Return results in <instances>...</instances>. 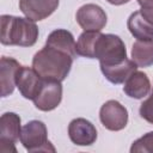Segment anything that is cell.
<instances>
[{
    "label": "cell",
    "instance_id": "obj_10",
    "mask_svg": "<svg viewBox=\"0 0 153 153\" xmlns=\"http://www.w3.org/2000/svg\"><path fill=\"white\" fill-rule=\"evenodd\" d=\"M43 79L38 75V73L27 66H20L16 78V85L20 92V94L26 98L33 100L36 94L38 93L42 86Z\"/></svg>",
    "mask_w": 153,
    "mask_h": 153
},
{
    "label": "cell",
    "instance_id": "obj_18",
    "mask_svg": "<svg viewBox=\"0 0 153 153\" xmlns=\"http://www.w3.org/2000/svg\"><path fill=\"white\" fill-rule=\"evenodd\" d=\"M100 31H84L75 44L76 54L87 59H94V49Z\"/></svg>",
    "mask_w": 153,
    "mask_h": 153
},
{
    "label": "cell",
    "instance_id": "obj_23",
    "mask_svg": "<svg viewBox=\"0 0 153 153\" xmlns=\"http://www.w3.org/2000/svg\"><path fill=\"white\" fill-rule=\"evenodd\" d=\"M109 4L111 5H115V6H120V5H123V4H127L129 2L130 0H106Z\"/></svg>",
    "mask_w": 153,
    "mask_h": 153
},
{
    "label": "cell",
    "instance_id": "obj_7",
    "mask_svg": "<svg viewBox=\"0 0 153 153\" xmlns=\"http://www.w3.org/2000/svg\"><path fill=\"white\" fill-rule=\"evenodd\" d=\"M62 100V84L55 80H44L33 98L35 106L41 111H51L56 109Z\"/></svg>",
    "mask_w": 153,
    "mask_h": 153
},
{
    "label": "cell",
    "instance_id": "obj_22",
    "mask_svg": "<svg viewBox=\"0 0 153 153\" xmlns=\"http://www.w3.org/2000/svg\"><path fill=\"white\" fill-rule=\"evenodd\" d=\"M140 11H141L142 16H143L151 24H153V10H145V8H141Z\"/></svg>",
    "mask_w": 153,
    "mask_h": 153
},
{
    "label": "cell",
    "instance_id": "obj_3",
    "mask_svg": "<svg viewBox=\"0 0 153 153\" xmlns=\"http://www.w3.org/2000/svg\"><path fill=\"white\" fill-rule=\"evenodd\" d=\"M94 59L99 60L100 67H109L122 63L128 59L124 42L117 35L100 32L96 43Z\"/></svg>",
    "mask_w": 153,
    "mask_h": 153
},
{
    "label": "cell",
    "instance_id": "obj_21",
    "mask_svg": "<svg viewBox=\"0 0 153 153\" xmlns=\"http://www.w3.org/2000/svg\"><path fill=\"white\" fill-rule=\"evenodd\" d=\"M141 8L145 10H153V0H137Z\"/></svg>",
    "mask_w": 153,
    "mask_h": 153
},
{
    "label": "cell",
    "instance_id": "obj_2",
    "mask_svg": "<svg viewBox=\"0 0 153 153\" xmlns=\"http://www.w3.org/2000/svg\"><path fill=\"white\" fill-rule=\"evenodd\" d=\"M1 33L0 42L4 45L32 47L38 38V27L29 18H22L10 14L0 17Z\"/></svg>",
    "mask_w": 153,
    "mask_h": 153
},
{
    "label": "cell",
    "instance_id": "obj_14",
    "mask_svg": "<svg viewBox=\"0 0 153 153\" xmlns=\"http://www.w3.org/2000/svg\"><path fill=\"white\" fill-rule=\"evenodd\" d=\"M127 26L130 33L137 41H148L153 39V24H151L141 13V11L133 12L128 20Z\"/></svg>",
    "mask_w": 153,
    "mask_h": 153
},
{
    "label": "cell",
    "instance_id": "obj_4",
    "mask_svg": "<svg viewBox=\"0 0 153 153\" xmlns=\"http://www.w3.org/2000/svg\"><path fill=\"white\" fill-rule=\"evenodd\" d=\"M20 142L29 152H55L54 146L48 140L47 126L38 120L27 122L20 131Z\"/></svg>",
    "mask_w": 153,
    "mask_h": 153
},
{
    "label": "cell",
    "instance_id": "obj_9",
    "mask_svg": "<svg viewBox=\"0 0 153 153\" xmlns=\"http://www.w3.org/2000/svg\"><path fill=\"white\" fill-rule=\"evenodd\" d=\"M68 136L76 146H91L97 140V129L88 120L78 117L69 122Z\"/></svg>",
    "mask_w": 153,
    "mask_h": 153
},
{
    "label": "cell",
    "instance_id": "obj_5",
    "mask_svg": "<svg viewBox=\"0 0 153 153\" xmlns=\"http://www.w3.org/2000/svg\"><path fill=\"white\" fill-rule=\"evenodd\" d=\"M20 117L16 112H5L0 117V151L17 152L14 143L20 139Z\"/></svg>",
    "mask_w": 153,
    "mask_h": 153
},
{
    "label": "cell",
    "instance_id": "obj_20",
    "mask_svg": "<svg viewBox=\"0 0 153 153\" xmlns=\"http://www.w3.org/2000/svg\"><path fill=\"white\" fill-rule=\"evenodd\" d=\"M139 112H140V116L145 121H147L148 123L153 124V93L146 100H143L141 103Z\"/></svg>",
    "mask_w": 153,
    "mask_h": 153
},
{
    "label": "cell",
    "instance_id": "obj_11",
    "mask_svg": "<svg viewBox=\"0 0 153 153\" xmlns=\"http://www.w3.org/2000/svg\"><path fill=\"white\" fill-rule=\"evenodd\" d=\"M60 0H19V10L26 18L38 22L51 16L59 7Z\"/></svg>",
    "mask_w": 153,
    "mask_h": 153
},
{
    "label": "cell",
    "instance_id": "obj_13",
    "mask_svg": "<svg viewBox=\"0 0 153 153\" xmlns=\"http://www.w3.org/2000/svg\"><path fill=\"white\" fill-rule=\"evenodd\" d=\"M151 91V81L146 73L135 71L124 81L123 92L134 99H142Z\"/></svg>",
    "mask_w": 153,
    "mask_h": 153
},
{
    "label": "cell",
    "instance_id": "obj_12",
    "mask_svg": "<svg viewBox=\"0 0 153 153\" xmlns=\"http://www.w3.org/2000/svg\"><path fill=\"white\" fill-rule=\"evenodd\" d=\"M20 63L13 59L2 56L0 60V86H1V97H7L13 93L16 85V78Z\"/></svg>",
    "mask_w": 153,
    "mask_h": 153
},
{
    "label": "cell",
    "instance_id": "obj_19",
    "mask_svg": "<svg viewBox=\"0 0 153 153\" xmlns=\"http://www.w3.org/2000/svg\"><path fill=\"white\" fill-rule=\"evenodd\" d=\"M131 153H153V131H148L131 143Z\"/></svg>",
    "mask_w": 153,
    "mask_h": 153
},
{
    "label": "cell",
    "instance_id": "obj_15",
    "mask_svg": "<svg viewBox=\"0 0 153 153\" xmlns=\"http://www.w3.org/2000/svg\"><path fill=\"white\" fill-rule=\"evenodd\" d=\"M47 45L57 48L62 51L68 53L69 55H72L74 59L76 57V49H75V41H74V36L72 35L71 31L66 30V29H56L54 31H51L48 35V38L45 41Z\"/></svg>",
    "mask_w": 153,
    "mask_h": 153
},
{
    "label": "cell",
    "instance_id": "obj_17",
    "mask_svg": "<svg viewBox=\"0 0 153 153\" xmlns=\"http://www.w3.org/2000/svg\"><path fill=\"white\" fill-rule=\"evenodd\" d=\"M131 60L137 67H149L153 65V39L136 41L131 48Z\"/></svg>",
    "mask_w": 153,
    "mask_h": 153
},
{
    "label": "cell",
    "instance_id": "obj_16",
    "mask_svg": "<svg viewBox=\"0 0 153 153\" xmlns=\"http://www.w3.org/2000/svg\"><path fill=\"white\" fill-rule=\"evenodd\" d=\"M137 68L136 63L133 60L127 59L122 63L115 65V66H109V67H100V71L105 79L110 81L111 84H122L127 80V78L135 72Z\"/></svg>",
    "mask_w": 153,
    "mask_h": 153
},
{
    "label": "cell",
    "instance_id": "obj_1",
    "mask_svg": "<svg viewBox=\"0 0 153 153\" xmlns=\"http://www.w3.org/2000/svg\"><path fill=\"white\" fill-rule=\"evenodd\" d=\"M74 57L57 48L44 45L32 57V68L44 80L63 81L72 69Z\"/></svg>",
    "mask_w": 153,
    "mask_h": 153
},
{
    "label": "cell",
    "instance_id": "obj_8",
    "mask_svg": "<svg viewBox=\"0 0 153 153\" xmlns=\"http://www.w3.org/2000/svg\"><path fill=\"white\" fill-rule=\"evenodd\" d=\"M75 19L84 31H100L106 25L108 17L100 6L96 4H86L79 7Z\"/></svg>",
    "mask_w": 153,
    "mask_h": 153
},
{
    "label": "cell",
    "instance_id": "obj_6",
    "mask_svg": "<svg viewBox=\"0 0 153 153\" xmlns=\"http://www.w3.org/2000/svg\"><path fill=\"white\" fill-rule=\"evenodd\" d=\"M99 120L108 130L118 131L124 129L128 123V110L120 102L110 99L102 105Z\"/></svg>",
    "mask_w": 153,
    "mask_h": 153
}]
</instances>
